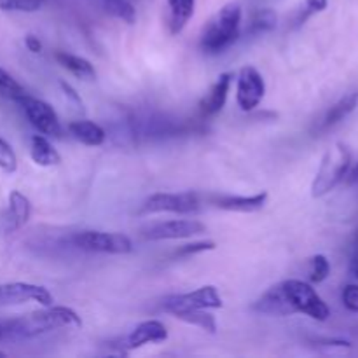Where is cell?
Wrapping results in <instances>:
<instances>
[{"label": "cell", "mask_w": 358, "mask_h": 358, "mask_svg": "<svg viewBox=\"0 0 358 358\" xmlns=\"http://www.w3.org/2000/svg\"><path fill=\"white\" fill-rule=\"evenodd\" d=\"M357 173H358V166H357Z\"/></svg>", "instance_id": "d590c367"}, {"label": "cell", "mask_w": 358, "mask_h": 358, "mask_svg": "<svg viewBox=\"0 0 358 358\" xmlns=\"http://www.w3.org/2000/svg\"><path fill=\"white\" fill-rule=\"evenodd\" d=\"M234 73L233 72H224L217 77L215 83L212 84L208 93L205 94L201 101H199V108H201V114L205 117H210V115L219 114L220 110L226 105L227 96H229L231 84H233Z\"/></svg>", "instance_id": "4fadbf2b"}, {"label": "cell", "mask_w": 358, "mask_h": 358, "mask_svg": "<svg viewBox=\"0 0 358 358\" xmlns=\"http://www.w3.org/2000/svg\"><path fill=\"white\" fill-rule=\"evenodd\" d=\"M55 58L56 62H58L63 69L69 70L72 76L79 77V79H84V80L96 79V70H94V66L91 65V62H87L86 58H83V56H76L65 51H58L55 55Z\"/></svg>", "instance_id": "ffe728a7"}, {"label": "cell", "mask_w": 358, "mask_h": 358, "mask_svg": "<svg viewBox=\"0 0 358 358\" xmlns=\"http://www.w3.org/2000/svg\"><path fill=\"white\" fill-rule=\"evenodd\" d=\"M2 338H3V325L0 324V339H2Z\"/></svg>", "instance_id": "836d02e7"}, {"label": "cell", "mask_w": 358, "mask_h": 358, "mask_svg": "<svg viewBox=\"0 0 358 358\" xmlns=\"http://www.w3.org/2000/svg\"><path fill=\"white\" fill-rule=\"evenodd\" d=\"M105 10L110 16L124 21V23L133 24L136 21V9L129 0H103Z\"/></svg>", "instance_id": "603a6c76"}, {"label": "cell", "mask_w": 358, "mask_h": 358, "mask_svg": "<svg viewBox=\"0 0 358 358\" xmlns=\"http://www.w3.org/2000/svg\"><path fill=\"white\" fill-rule=\"evenodd\" d=\"M3 338L6 336H20V338H31V336L44 334V332L56 331L62 327H83V320L79 315L66 306H42V310L31 311L10 322H3Z\"/></svg>", "instance_id": "6da1fadb"}, {"label": "cell", "mask_w": 358, "mask_h": 358, "mask_svg": "<svg viewBox=\"0 0 358 358\" xmlns=\"http://www.w3.org/2000/svg\"><path fill=\"white\" fill-rule=\"evenodd\" d=\"M276 24H278V16L273 9H259L255 10L254 16H252L250 23H248L247 31L250 35H259L266 34V31L275 30Z\"/></svg>", "instance_id": "7402d4cb"}, {"label": "cell", "mask_w": 358, "mask_h": 358, "mask_svg": "<svg viewBox=\"0 0 358 358\" xmlns=\"http://www.w3.org/2000/svg\"><path fill=\"white\" fill-rule=\"evenodd\" d=\"M166 3L168 27H170L171 35H178L194 16L196 0H166Z\"/></svg>", "instance_id": "e0dca14e"}, {"label": "cell", "mask_w": 358, "mask_h": 358, "mask_svg": "<svg viewBox=\"0 0 358 358\" xmlns=\"http://www.w3.org/2000/svg\"><path fill=\"white\" fill-rule=\"evenodd\" d=\"M268 191L257 192L252 196H220V198L213 199V205L226 212H236V213H254L259 212L268 203Z\"/></svg>", "instance_id": "5bb4252c"}, {"label": "cell", "mask_w": 358, "mask_h": 358, "mask_svg": "<svg viewBox=\"0 0 358 358\" xmlns=\"http://www.w3.org/2000/svg\"><path fill=\"white\" fill-rule=\"evenodd\" d=\"M168 339V329L159 320H145L136 325L126 338L124 346L128 350H138L145 345H157Z\"/></svg>", "instance_id": "7c38bea8"}, {"label": "cell", "mask_w": 358, "mask_h": 358, "mask_svg": "<svg viewBox=\"0 0 358 358\" xmlns=\"http://www.w3.org/2000/svg\"><path fill=\"white\" fill-rule=\"evenodd\" d=\"M350 271H352V275L358 280V250L353 254L352 262H350Z\"/></svg>", "instance_id": "d6a6232c"}, {"label": "cell", "mask_w": 358, "mask_h": 358, "mask_svg": "<svg viewBox=\"0 0 358 358\" xmlns=\"http://www.w3.org/2000/svg\"><path fill=\"white\" fill-rule=\"evenodd\" d=\"M341 301L345 308L352 313H358V285H346L341 292Z\"/></svg>", "instance_id": "f546056e"}, {"label": "cell", "mask_w": 358, "mask_h": 358, "mask_svg": "<svg viewBox=\"0 0 358 358\" xmlns=\"http://www.w3.org/2000/svg\"><path fill=\"white\" fill-rule=\"evenodd\" d=\"M0 94L6 98H9V100H13V101H16L17 98H21L23 94H27L24 87L21 86V84L17 83V80L14 79L9 72H6L2 66H0Z\"/></svg>", "instance_id": "cb8c5ba5"}, {"label": "cell", "mask_w": 358, "mask_h": 358, "mask_svg": "<svg viewBox=\"0 0 358 358\" xmlns=\"http://www.w3.org/2000/svg\"><path fill=\"white\" fill-rule=\"evenodd\" d=\"M0 170L3 173H14L17 170V157L7 140L0 136Z\"/></svg>", "instance_id": "4316f807"}, {"label": "cell", "mask_w": 358, "mask_h": 358, "mask_svg": "<svg viewBox=\"0 0 358 358\" xmlns=\"http://www.w3.org/2000/svg\"><path fill=\"white\" fill-rule=\"evenodd\" d=\"M224 306V301L220 297L219 290L213 285L199 287L187 294H177L170 296L163 301V310L166 313L173 315L175 318L184 311L191 310H220Z\"/></svg>", "instance_id": "8992f818"}, {"label": "cell", "mask_w": 358, "mask_h": 358, "mask_svg": "<svg viewBox=\"0 0 358 358\" xmlns=\"http://www.w3.org/2000/svg\"><path fill=\"white\" fill-rule=\"evenodd\" d=\"M69 133L72 135L73 140L87 147H100L107 138V133L100 124L87 119H79V121H72L69 124Z\"/></svg>", "instance_id": "2e32d148"}, {"label": "cell", "mask_w": 358, "mask_h": 358, "mask_svg": "<svg viewBox=\"0 0 358 358\" xmlns=\"http://www.w3.org/2000/svg\"><path fill=\"white\" fill-rule=\"evenodd\" d=\"M352 159V150L346 143L336 142L334 145L329 147L327 152L322 157L313 184H311V196L322 198V196L329 194L332 189L338 187L339 182L348 173Z\"/></svg>", "instance_id": "3957f363"}, {"label": "cell", "mask_w": 358, "mask_h": 358, "mask_svg": "<svg viewBox=\"0 0 358 358\" xmlns=\"http://www.w3.org/2000/svg\"><path fill=\"white\" fill-rule=\"evenodd\" d=\"M266 96V80L255 66L243 65L236 73V103L243 112H252Z\"/></svg>", "instance_id": "9c48e42d"}, {"label": "cell", "mask_w": 358, "mask_h": 358, "mask_svg": "<svg viewBox=\"0 0 358 358\" xmlns=\"http://www.w3.org/2000/svg\"><path fill=\"white\" fill-rule=\"evenodd\" d=\"M16 103L20 105L21 110L24 112L28 122H30L41 135L52 136V138H59V136H62V122H59L56 110L48 103V101L38 100V98L30 96V94H23L21 98H17Z\"/></svg>", "instance_id": "52a82bcc"}, {"label": "cell", "mask_w": 358, "mask_h": 358, "mask_svg": "<svg viewBox=\"0 0 358 358\" xmlns=\"http://www.w3.org/2000/svg\"><path fill=\"white\" fill-rule=\"evenodd\" d=\"M48 0H0V9L7 13H37Z\"/></svg>", "instance_id": "d4e9b609"}, {"label": "cell", "mask_w": 358, "mask_h": 358, "mask_svg": "<svg viewBox=\"0 0 358 358\" xmlns=\"http://www.w3.org/2000/svg\"><path fill=\"white\" fill-rule=\"evenodd\" d=\"M59 87H62V91H63V94H65V96H66V100H70V101H72V103H76L77 107H79L80 110H83L84 103H83V98L79 96V93H77V91L73 90V87L70 86L69 83H66V80H59Z\"/></svg>", "instance_id": "4dcf8cb0"}, {"label": "cell", "mask_w": 358, "mask_h": 358, "mask_svg": "<svg viewBox=\"0 0 358 358\" xmlns=\"http://www.w3.org/2000/svg\"><path fill=\"white\" fill-rule=\"evenodd\" d=\"M241 16L243 13L238 2H229L220 7L203 27L199 48L206 55H219L229 49L240 37Z\"/></svg>", "instance_id": "7a4b0ae2"}, {"label": "cell", "mask_w": 358, "mask_h": 358, "mask_svg": "<svg viewBox=\"0 0 358 358\" xmlns=\"http://www.w3.org/2000/svg\"><path fill=\"white\" fill-rule=\"evenodd\" d=\"M217 245L215 241H194V243H187L184 245V247H180L177 250V255L178 257H191V255H196V254H201V252H212L215 250Z\"/></svg>", "instance_id": "83f0119b"}, {"label": "cell", "mask_w": 358, "mask_h": 358, "mask_svg": "<svg viewBox=\"0 0 358 358\" xmlns=\"http://www.w3.org/2000/svg\"><path fill=\"white\" fill-rule=\"evenodd\" d=\"M329 6V0H304L303 10H301V16L297 20V24H303L304 21L308 20L310 16L317 13H324Z\"/></svg>", "instance_id": "f1b7e54d"}, {"label": "cell", "mask_w": 358, "mask_h": 358, "mask_svg": "<svg viewBox=\"0 0 358 358\" xmlns=\"http://www.w3.org/2000/svg\"><path fill=\"white\" fill-rule=\"evenodd\" d=\"M287 304L292 315H306L317 322H325L331 317V308L318 296L317 290L301 280H285L282 282Z\"/></svg>", "instance_id": "277c9868"}, {"label": "cell", "mask_w": 358, "mask_h": 358, "mask_svg": "<svg viewBox=\"0 0 358 358\" xmlns=\"http://www.w3.org/2000/svg\"><path fill=\"white\" fill-rule=\"evenodd\" d=\"M73 247L94 254L124 255L133 252V243L126 234L105 233V231H80L70 238Z\"/></svg>", "instance_id": "5b68a950"}, {"label": "cell", "mask_w": 358, "mask_h": 358, "mask_svg": "<svg viewBox=\"0 0 358 358\" xmlns=\"http://www.w3.org/2000/svg\"><path fill=\"white\" fill-rule=\"evenodd\" d=\"M357 105H358L357 91L355 93H348V94H345L343 98H339V100L336 101L332 107H329V110L325 112L324 117L318 121L317 129H315V131L324 133V131H327V129L334 128L336 124H339L343 119H346L353 110H355Z\"/></svg>", "instance_id": "9a60e30c"}, {"label": "cell", "mask_w": 358, "mask_h": 358, "mask_svg": "<svg viewBox=\"0 0 358 358\" xmlns=\"http://www.w3.org/2000/svg\"><path fill=\"white\" fill-rule=\"evenodd\" d=\"M178 320L185 322V324L192 325V327H198L201 331L210 332V334H215L217 332V320L210 310H191L184 311V313L178 315Z\"/></svg>", "instance_id": "44dd1931"}, {"label": "cell", "mask_w": 358, "mask_h": 358, "mask_svg": "<svg viewBox=\"0 0 358 358\" xmlns=\"http://www.w3.org/2000/svg\"><path fill=\"white\" fill-rule=\"evenodd\" d=\"M31 203L20 191H10L9 194V217H7V231H17L30 220Z\"/></svg>", "instance_id": "ac0fdd59"}, {"label": "cell", "mask_w": 358, "mask_h": 358, "mask_svg": "<svg viewBox=\"0 0 358 358\" xmlns=\"http://www.w3.org/2000/svg\"><path fill=\"white\" fill-rule=\"evenodd\" d=\"M206 231V226L199 220L175 219L166 222H157L143 229V238L150 241L161 240H184V238L198 236Z\"/></svg>", "instance_id": "8fae6325"}, {"label": "cell", "mask_w": 358, "mask_h": 358, "mask_svg": "<svg viewBox=\"0 0 358 358\" xmlns=\"http://www.w3.org/2000/svg\"><path fill=\"white\" fill-rule=\"evenodd\" d=\"M329 275H331V262H329V259L322 254L313 255L310 261V282L322 283L329 278Z\"/></svg>", "instance_id": "484cf974"}, {"label": "cell", "mask_w": 358, "mask_h": 358, "mask_svg": "<svg viewBox=\"0 0 358 358\" xmlns=\"http://www.w3.org/2000/svg\"><path fill=\"white\" fill-rule=\"evenodd\" d=\"M0 357H6V353H2V352H0Z\"/></svg>", "instance_id": "e575fe53"}, {"label": "cell", "mask_w": 358, "mask_h": 358, "mask_svg": "<svg viewBox=\"0 0 358 358\" xmlns=\"http://www.w3.org/2000/svg\"><path fill=\"white\" fill-rule=\"evenodd\" d=\"M199 210V196L196 192H156L143 201L142 213H178L189 215Z\"/></svg>", "instance_id": "ba28073f"}, {"label": "cell", "mask_w": 358, "mask_h": 358, "mask_svg": "<svg viewBox=\"0 0 358 358\" xmlns=\"http://www.w3.org/2000/svg\"><path fill=\"white\" fill-rule=\"evenodd\" d=\"M30 157L37 166L42 168L56 166L62 163L59 152L44 135H34L30 138Z\"/></svg>", "instance_id": "d6986e66"}, {"label": "cell", "mask_w": 358, "mask_h": 358, "mask_svg": "<svg viewBox=\"0 0 358 358\" xmlns=\"http://www.w3.org/2000/svg\"><path fill=\"white\" fill-rule=\"evenodd\" d=\"M38 303L41 306H51L55 303V297L45 287L34 285V283H3L0 285V306H13V304L24 303Z\"/></svg>", "instance_id": "30bf717a"}, {"label": "cell", "mask_w": 358, "mask_h": 358, "mask_svg": "<svg viewBox=\"0 0 358 358\" xmlns=\"http://www.w3.org/2000/svg\"><path fill=\"white\" fill-rule=\"evenodd\" d=\"M24 45H27L28 51L34 52V55L42 52V42L38 41V37H35L34 34H28L27 37H24Z\"/></svg>", "instance_id": "1f68e13d"}]
</instances>
